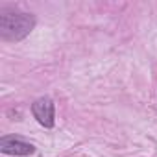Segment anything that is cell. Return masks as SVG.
<instances>
[{
  "label": "cell",
  "mask_w": 157,
  "mask_h": 157,
  "mask_svg": "<svg viewBox=\"0 0 157 157\" xmlns=\"http://www.w3.org/2000/svg\"><path fill=\"white\" fill-rule=\"evenodd\" d=\"M35 26V17L30 13L2 10L0 11V37L4 41H22Z\"/></svg>",
  "instance_id": "cell-1"
},
{
  "label": "cell",
  "mask_w": 157,
  "mask_h": 157,
  "mask_svg": "<svg viewBox=\"0 0 157 157\" xmlns=\"http://www.w3.org/2000/svg\"><path fill=\"white\" fill-rule=\"evenodd\" d=\"M32 113L43 128H54V124H56V107H54L52 98L43 96V98L35 100L32 104Z\"/></svg>",
  "instance_id": "cell-2"
},
{
  "label": "cell",
  "mask_w": 157,
  "mask_h": 157,
  "mask_svg": "<svg viewBox=\"0 0 157 157\" xmlns=\"http://www.w3.org/2000/svg\"><path fill=\"white\" fill-rule=\"evenodd\" d=\"M0 151L6 155H17V157H26L35 153V146L19 139V137H2L0 139Z\"/></svg>",
  "instance_id": "cell-3"
}]
</instances>
